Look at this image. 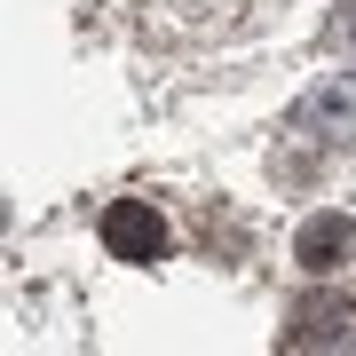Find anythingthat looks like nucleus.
Masks as SVG:
<instances>
[{
    "instance_id": "obj_4",
    "label": "nucleus",
    "mask_w": 356,
    "mask_h": 356,
    "mask_svg": "<svg viewBox=\"0 0 356 356\" xmlns=\"http://www.w3.org/2000/svg\"><path fill=\"white\" fill-rule=\"evenodd\" d=\"M293 119H301L309 135L348 143V135H356V79H317V88L301 95V111H293Z\"/></svg>"
},
{
    "instance_id": "obj_2",
    "label": "nucleus",
    "mask_w": 356,
    "mask_h": 356,
    "mask_svg": "<svg viewBox=\"0 0 356 356\" xmlns=\"http://www.w3.org/2000/svg\"><path fill=\"white\" fill-rule=\"evenodd\" d=\"M103 245H111L119 261H159V254H166V222H159V206L119 198L111 214H103Z\"/></svg>"
},
{
    "instance_id": "obj_3",
    "label": "nucleus",
    "mask_w": 356,
    "mask_h": 356,
    "mask_svg": "<svg viewBox=\"0 0 356 356\" xmlns=\"http://www.w3.org/2000/svg\"><path fill=\"white\" fill-rule=\"evenodd\" d=\"M348 254H356V222H348V214H309L301 238H293V261H301L309 277H332Z\"/></svg>"
},
{
    "instance_id": "obj_1",
    "label": "nucleus",
    "mask_w": 356,
    "mask_h": 356,
    "mask_svg": "<svg viewBox=\"0 0 356 356\" xmlns=\"http://www.w3.org/2000/svg\"><path fill=\"white\" fill-rule=\"evenodd\" d=\"M348 325H356V301H348V293H332V285H317V293H301V301H293L285 348H341Z\"/></svg>"
}]
</instances>
